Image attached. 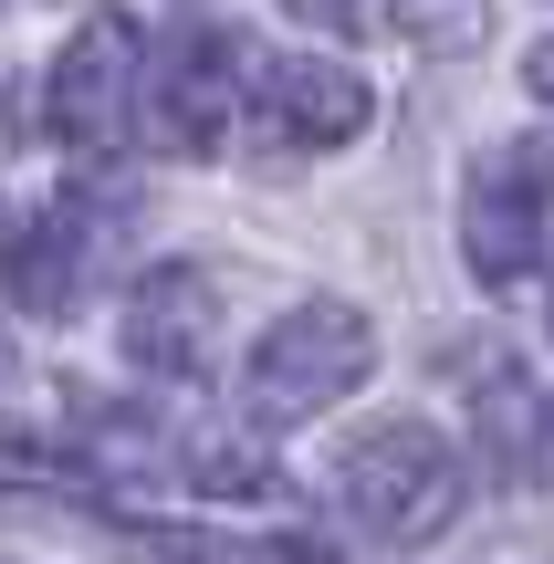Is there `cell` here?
<instances>
[{
  "instance_id": "1",
  "label": "cell",
  "mask_w": 554,
  "mask_h": 564,
  "mask_svg": "<svg viewBox=\"0 0 554 564\" xmlns=\"http://www.w3.org/2000/svg\"><path fill=\"white\" fill-rule=\"evenodd\" d=\"M325 491L377 544H430L460 512V449L439 440V429H419V419H388V429H356L325 460Z\"/></svg>"
},
{
  "instance_id": "2",
  "label": "cell",
  "mask_w": 554,
  "mask_h": 564,
  "mask_svg": "<svg viewBox=\"0 0 554 564\" xmlns=\"http://www.w3.org/2000/svg\"><path fill=\"white\" fill-rule=\"evenodd\" d=\"M367 377H377V324L356 314V303L314 293V303H293V314L262 324V345H251V366H241V398H251L262 429H293V419L346 408Z\"/></svg>"
},
{
  "instance_id": "3",
  "label": "cell",
  "mask_w": 554,
  "mask_h": 564,
  "mask_svg": "<svg viewBox=\"0 0 554 564\" xmlns=\"http://www.w3.org/2000/svg\"><path fill=\"white\" fill-rule=\"evenodd\" d=\"M377 116L367 74L335 53H262L241 74V137L262 158H325V147H356Z\"/></svg>"
},
{
  "instance_id": "4",
  "label": "cell",
  "mask_w": 554,
  "mask_h": 564,
  "mask_svg": "<svg viewBox=\"0 0 554 564\" xmlns=\"http://www.w3.org/2000/svg\"><path fill=\"white\" fill-rule=\"evenodd\" d=\"M554 251V188L534 147H502L460 178V262H471L481 293H523Z\"/></svg>"
},
{
  "instance_id": "5",
  "label": "cell",
  "mask_w": 554,
  "mask_h": 564,
  "mask_svg": "<svg viewBox=\"0 0 554 564\" xmlns=\"http://www.w3.org/2000/svg\"><path fill=\"white\" fill-rule=\"evenodd\" d=\"M137 95H146V32L126 11H95V21H74V42L53 53L42 116H53L63 147H116L126 126H137Z\"/></svg>"
},
{
  "instance_id": "6",
  "label": "cell",
  "mask_w": 554,
  "mask_h": 564,
  "mask_svg": "<svg viewBox=\"0 0 554 564\" xmlns=\"http://www.w3.org/2000/svg\"><path fill=\"white\" fill-rule=\"evenodd\" d=\"M241 74L251 63L230 53V42H178V53H157L146 63V95H137L146 137H157L167 158H220V147L241 137Z\"/></svg>"
},
{
  "instance_id": "7",
  "label": "cell",
  "mask_w": 554,
  "mask_h": 564,
  "mask_svg": "<svg viewBox=\"0 0 554 564\" xmlns=\"http://www.w3.org/2000/svg\"><path fill=\"white\" fill-rule=\"evenodd\" d=\"M209 345H220V282L199 262H157L126 293V356L146 366V377H209Z\"/></svg>"
},
{
  "instance_id": "8",
  "label": "cell",
  "mask_w": 554,
  "mask_h": 564,
  "mask_svg": "<svg viewBox=\"0 0 554 564\" xmlns=\"http://www.w3.org/2000/svg\"><path fill=\"white\" fill-rule=\"evenodd\" d=\"M95 251H105V209L95 199H63V209H42V220L11 230L0 282H11L32 314H74V303L95 293Z\"/></svg>"
},
{
  "instance_id": "9",
  "label": "cell",
  "mask_w": 554,
  "mask_h": 564,
  "mask_svg": "<svg viewBox=\"0 0 554 564\" xmlns=\"http://www.w3.org/2000/svg\"><path fill=\"white\" fill-rule=\"evenodd\" d=\"M388 11V32H409L419 53H471L481 32H492V0H377Z\"/></svg>"
},
{
  "instance_id": "10",
  "label": "cell",
  "mask_w": 554,
  "mask_h": 564,
  "mask_svg": "<svg viewBox=\"0 0 554 564\" xmlns=\"http://www.w3.org/2000/svg\"><path fill=\"white\" fill-rule=\"evenodd\" d=\"M199 491H220V502H230V491H241V502H272L283 481H272L251 449H209V460H199Z\"/></svg>"
},
{
  "instance_id": "11",
  "label": "cell",
  "mask_w": 554,
  "mask_h": 564,
  "mask_svg": "<svg viewBox=\"0 0 554 564\" xmlns=\"http://www.w3.org/2000/svg\"><path fill=\"white\" fill-rule=\"evenodd\" d=\"M293 11H304L314 32H367V11H356V0H293Z\"/></svg>"
},
{
  "instance_id": "12",
  "label": "cell",
  "mask_w": 554,
  "mask_h": 564,
  "mask_svg": "<svg viewBox=\"0 0 554 564\" xmlns=\"http://www.w3.org/2000/svg\"><path fill=\"white\" fill-rule=\"evenodd\" d=\"M523 84H534V95L554 105V42H544V53H534V63H523Z\"/></svg>"
},
{
  "instance_id": "13",
  "label": "cell",
  "mask_w": 554,
  "mask_h": 564,
  "mask_svg": "<svg viewBox=\"0 0 554 564\" xmlns=\"http://www.w3.org/2000/svg\"><path fill=\"white\" fill-rule=\"evenodd\" d=\"M0 377H21V345H11V314H0Z\"/></svg>"
}]
</instances>
